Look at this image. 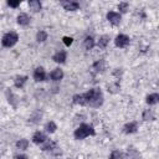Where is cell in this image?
<instances>
[{"instance_id": "obj_6", "label": "cell", "mask_w": 159, "mask_h": 159, "mask_svg": "<svg viewBox=\"0 0 159 159\" xmlns=\"http://www.w3.org/2000/svg\"><path fill=\"white\" fill-rule=\"evenodd\" d=\"M34 78H35V81H37V82L45 81V80H46V72H45V70H43L42 67L35 68V71H34Z\"/></svg>"}, {"instance_id": "obj_1", "label": "cell", "mask_w": 159, "mask_h": 159, "mask_svg": "<svg viewBox=\"0 0 159 159\" xmlns=\"http://www.w3.org/2000/svg\"><path fill=\"white\" fill-rule=\"evenodd\" d=\"M84 96H86L87 104H89L91 107L97 108L103 103V94L99 88H91L87 93H84Z\"/></svg>"}, {"instance_id": "obj_18", "label": "cell", "mask_w": 159, "mask_h": 159, "mask_svg": "<svg viewBox=\"0 0 159 159\" xmlns=\"http://www.w3.org/2000/svg\"><path fill=\"white\" fill-rule=\"evenodd\" d=\"M83 46H84L86 50H92L94 47V40H93V37L92 36H87L84 39V41H83Z\"/></svg>"}, {"instance_id": "obj_24", "label": "cell", "mask_w": 159, "mask_h": 159, "mask_svg": "<svg viewBox=\"0 0 159 159\" xmlns=\"http://www.w3.org/2000/svg\"><path fill=\"white\" fill-rule=\"evenodd\" d=\"M16 147H17L19 149H21V150H25V149H27V147H29V140H27V139H20V140H17Z\"/></svg>"}, {"instance_id": "obj_26", "label": "cell", "mask_w": 159, "mask_h": 159, "mask_svg": "<svg viewBox=\"0 0 159 159\" xmlns=\"http://www.w3.org/2000/svg\"><path fill=\"white\" fill-rule=\"evenodd\" d=\"M119 88H120V86H119L118 82H114V83L108 84V91H109L111 93H117V92H119Z\"/></svg>"}, {"instance_id": "obj_12", "label": "cell", "mask_w": 159, "mask_h": 159, "mask_svg": "<svg viewBox=\"0 0 159 159\" xmlns=\"http://www.w3.org/2000/svg\"><path fill=\"white\" fill-rule=\"evenodd\" d=\"M104 68H106V62H104V60H98V61H96V62L93 63V66H92V70H93L94 72H102Z\"/></svg>"}, {"instance_id": "obj_20", "label": "cell", "mask_w": 159, "mask_h": 159, "mask_svg": "<svg viewBox=\"0 0 159 159\" xmlns=\"http://www.w3.org/2000/svg\"><path fill=\"white\" fill-rule=\"evenodd\" d=\"M108 43H109V36L108 35H103V36L99 37V40H98V47L106 48Z\"/></svg>"}, {"instance_id": "obj_27", "label": "cell", "mask_w": 159, "mask_h": 159, "mask_svg": "<svg viewBox=\"0 0 159 159\" xmlns=\"http://www.w3.org/2000/svg\"><path fill=\"white\" fill-rule=\"evenodd\" d=\"M45 129H46V132H48V133H53L56 129H57V125H56V123L55 122H48L47 124H46V127H45Z\"/></svg>"}, {"instance_id": "obj_30", "label": "cell", "mask_w": 159, "mask_h": 159, "mask_svg": "<svg viewBox=\"0 0 159 159\" xmlns=\"http://www.w3.org/2000/svg\"><path fill=\"white\" fill-rule=\"evenodd\" d=\"M7 5L11 7H17L20 5V0H7Z\"/></svg>"}, {"instance_id": "obj_22", "label": "cell", "mask_w": 159, "mask_h": 159, "mask_svg": "<svg viewBox=\"0 0 159 159\" xmlns=\"http://www.w3.org/2000/svg\"><path fill=\"white\" fill-rule=\"evenodd\" d=\"M127 154H128V158H129V159H139V157H140L139 153H138L133 147L128 148V153H127Z\"/></svg>"}, {"instance_id": "obj_3", "label": "cell", "mask_w": 159, "mask_h": 159, "mask_svg": "<svg viewBox=\"0 0 159 159\" xmlns=\"http://www.w3.org/2000/svg\"><path fill=\"white\" fill-rule=\"evenodd\" d=\"M17 40H19L17 34L14 32V31H10V32H7V34H5V35L2 36L1 43H2L4 47H12V46L17 42Z\"/></svg>"}, {"instance_id": "obj_21", "label": "cell", "mask_w": 159, "mask_h": 159, "mask_svg": "<svg viewBox=\"0 0 159 159\" xmlns=\"http://www.w3.org/2000/svg\"><path fill=\"white\" fill-rule=\"evenodd\" d=\"M6 97H7V101H9V103H10V104H12L14 107H16V106H17V99H16V97L14 96V93H12L10 89H7V91H6Z\"/></svg>"}, {"instance_id": "obj_2", "label": "cell", "mask_w": 159, "mask_h": 159, "mask_svg": "<svg viewBox=\"0 0 159 159\" xmlns=\"http://www.w3.org/2000/svg\"><path fill=\"white\" fill-rule=\"evenodd\" d=\"M96 134V132H94V128L92 127V125H89V124H81L76 130H75V133H73V135H75V139H77V140H81V139H84L86 137H88V135H94Z\"/></svg>"}, {"instance_id": "obj_11", "label": "cell", "mask_w": 159, "mask_h": 159, "mask_svg": "<svg viewBox=\"0 0 159 159\" xmlns=\"http://www.w3.org/2000/svg\"><path fill=\"white\" fill-rule=\"evenodd\" d=\"M50 77H51V80L55 81V82L61 81V80L63 78V72H62V70H60V68H55V70L50 73Z\"/></svg>"}, {"instance_id": "obj_29", "label": "cell", "mask_w": 159, "mask_h": 159, "mask_svg": "<svg viewBox=\"0 0 159 159\" xmlns=\"http://www.w3.org/2000/svg\"><path fill=\"white\" fill-rule=\"evenodd\" d=\"M128 9H129L128 2H120V4L118 5V10H119L120 12H127V11H128Z\"/></svg>"}, {"instance_id": "obj_8", "label": "cell", "mask_w": 159, "mask_h": 159, "mask_svg": "<svg viewBox=\"0 0 159 159\" xmlns=\"http://www.w3.org/2000/svg\"><path fill=\"white\" fill-rule=\"evenodd\" d=\"M46 140H47V137H46V134L42 133V132H36V133L32 135V142H34L35 144H42V143L46 142Z\"/></svg>"}, {"instance_id": "obj_17", "label": "cell", "mask_w": 159, "mask_h": 159, "mask_svg": "<svg viewBox=\"0 0 159 159\" xmlns=\"http://www.w3.org/2000/svg\"><path fill=\"white\" fill-rule=\"evenodd\" d=\"M29 7L34 11V12H37V11H40L41 10V2L39 1V0H30L29 1Z\"/></svg>"}, {"instance_id": "obj_25", "label": "cell", "mask_w": 159, "mask_h": 159, "mask_svg": "<svg viewBox=\"0 0 159 159\" xmlns=\"http://www.w3.org/2000/svg\"><path fill=\"white\" fill-rule=\"evenodd\" d=\"M46 39H47V32L40 30V31L37 32V35H36V40H37L39 42H43V41H46Z\"/></svg>"}, {"instance_id": "obj_7", "label": "cell", "mask_w": 159, "mask_h": 159, "mask_svg": "<svg viewBox=\"0 0 159 159\" xmlns=\"http://www.w3.org/2000/svg\"><path fill=\"white\" fill-rule=\"evenodd\" d=\"M61 5L63 6L65 10H68V11H75L80 7V4L77 1H61Z\"/></svg>"}, {"instance_id": "obj_32", "label": "cell", "mask_w": 159, "mask_h": 159, "mask_svg": "<svg viewBox=\"0 0 159 159\" xmlns=\"http://www.w3.org/2000/svg\"><path fill=\"white\" fill-rule=\"evenodd\" d=\"M14 159H27V157L26 155H24V154H20V155H15V158Z\"/></svg>"}, {"instance_id": "obj_16", "label": "cell", "mask_w": 159, "mask_h": 159, "mask_svg": "<svg viewBox=\"0 0 159 159\" xmlns=\"http://www.w3.org/2000/svg\"><path fill=\"white\" fill-rule=\"evenodd\" d=\"M17 24L19 25H22V26H26V25H29L30 24V17L27 16V14H20L19 16H17Z\"/></svg>"}, {"instance_id": "obj_23", "label": "cell", "mask_w": 159, "mask_h": 159, "mask_svg": "<svg viewBox=\"0 0 159 159\" xmlns=\"http://www.w3.org/2000/svg\"><path fill=\"white\" fill-rule=\"evenodd\" d=\"M43 143H45V144L41 147L42 150H52V149L56 147V143L52 142V140H46V142H43Z\"/></svg>"}, {"instance_id": "obj_14", "label": "cell", "mask_w": 159, "mask_h": 159, "mask_svg": "<svg viewBox=\"0 0 159 159\" xmlns=\"http://www.w3.org/2000/svg\"><path fill=\"white\" fill-rule=\"evenodd\" d=\"M72 102L75 104H81V106L87 104V101H86V96L84 94H75L73 98H72Z\"/></svg>"}, {"instance_id": "obj_19", "label": "cell", "mask_w": 159, "mask_h": 159, "mask_svg": "<svg viewBox=\"0 0 159 159\" xmlns=\"http://www.w3.org/2000/svg\"><path fill=\"white\" fill-rule=\"evenodd\" d=\"M143 119L144 120H154L155 119V113L153 109H145L143 112Z\"/></svg>"}, {"instance_id": "obj_15", "label": "cell", "mask_w": 159, "mask_h": 159, "mask_svg": "<svg viewBox=\"0 0 159 159\" xmlns=\"http://www.w3.org/2000/svg\"><path fill=\"white\" fill-rule=\"evenodd\" d=\"M145 102L152 106V104H157L159 102V94L158 93H152V94H148L147 98H145Z\"/></svg>"}, {"instance_id": "obj_9", "label": "cell", "mask_w": 159, "mask_h": 159, "mask_svg": "<svg viewBox=\"0 0 159 159\" xmlns=\"http://www.w3.org/2000/svg\"><path fill=\"white\" fill-rule=\"evenodd\" d=\"M66 57H67V53L66 51H57L53 56H52V60L57 63H63L66 61Z\"/></svg>"}, {"instance_id": "obj_5", "label": "cell", "mask_w": 159, "mask_h": 159, "mask_svg": "<svg viewBox=\"0 0 159 159\" xmlns=\"http://www.w3.org/2000/svg\"><path fill=\"white\" fill-rule=\"evenodd\" d=\"M107 20H108L112 25L117 26V25L120 24L122 17H120V14H118V12H116V11H109V12L107 14Z\"/></svg>"}, {"instance_id": "obj_4", "label": "cell", "mask_w": 159, "mask_h": 159, "mask_svg": "<svg viewBox=\"0 0 159 159\" xmlns=\"http://www.w3.org/2000/svg\"><path fill=\"white\" fill-rule=\"evenodd\" d=\"M114 43H116V46H117V47H119V48L127 47V46L129 45V37H128L127 35L119 34V35L116 37V40H114Z\"/></svg>"}, {"instance_id": "obj_28", "label": "cell", "mask_w": 159, "mask_h": 159, "mask_svg": "<svg viewBox=\"0 0 159 159\" xmlns=\"http://www.w3.org/2000/svg\"><path fill=\"white\" fill-rule=\"evenodd\" d=\"M109 159H124V158H123V154L119 150H113L109 155Z\"/></svg>"}, {"instance_id": "obj_31", "label": "cell", "mask_w": 159, "mask_h": 159, "mask_svg": "<svg viewBox=\"0 0 159 159\" xmlns=\"http://www.w3.org/2000/svg\"><path fill=\"white\" fill-rule=\"evenodd\" d=\"M62 41H63V43H65L66 46H71L72 42H73V39H72V37H68V36H65V37L62 39Z\"/></svg>"}, {"instance_id": "obj_10", "label": "cell", "mask_w": 159, "mask_h": 159, "mask_svg": "<svg viewBox=\"0 0 159 159\" xmlns=\"http://www.w3.org/2000/svg\"><path fill=\"white\" fill-rule=\"evenodd\" d=\"M138 129V124L135 122H130V123H127L124 127H123V132L127 133V134H132V133H135Z\"/></svg>"}, {"instance_id": "obj_13", "label": "cell", "mask_w": 159, "mask_h": 159, "mask_svg": "<svg viewBox=\"0 0 159 159\" xmlns=\"http://www.w3.org/2000/svg\"><path fill=\"white\" fill-rule=\"evenodd\" d=\"M26 81H27V76H16L14 80V84H15V87L21 88V87H24Z\"/></svg>"}]
</instances>
